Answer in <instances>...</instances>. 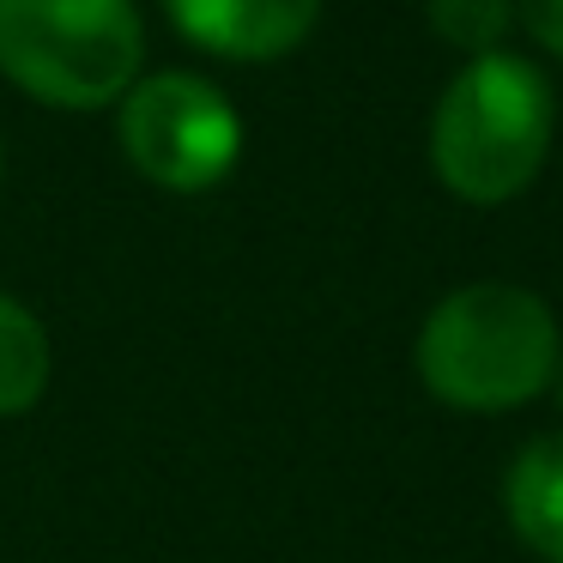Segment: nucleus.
<instances>
[{"label":"nucleus","mask_w":563,"mask_h":563,"mask_svg":"<svg viewBox=\"0 0 563 563\" xmlns=\"http://www.w3.org/2000/svg\"><path fill=\"white\" fill-rule=\"evenodd\" d=\"M49 333L19 297L0 291V418H19L49 388Z\"/></svg>","instance_id":"0eeeda50"},{"label":"nucleus","mask_w":563,"mask_h":563,"mask_svg":"<svg viewBox=\"0 0 563 563\" xmlns=\"http://www.w3.org/2000/svg\"><path fill=\"white\" fill-rule=\"evenodd\" d=\"M509 19H515V0H430L437 37L454 43V49H473V55L497 49V37L509 31Z\"/></svg>","instance_id":"6e6552de"},{"label":"nucleus","mask_w":563,"mask_h":563,"mask_svg":"<svg viewBox=\"0 0 563 563\" xmlns=\"http://www.w3.org/2000/svg\"><path fill=\"white\" fill-rule=\"evenodd\" d=\"M0 164H7V158H0Z\"/></svg>","instance_id":"9b49d317"},{"label":"nucleus","mask_w":563,"mask_h":563,"mask_svg":"<svg viewBox=\"0 0 563 563\" xmlns=\"http://www.w3.org/2000/svg\"><path fill=\"white\" fill-rule=\"evenodd\" d=\"M503 509L521 545L545 563H563V437H533L503 478Z\"/></svg>","instance_id":"423d86ee"},{"label":"nucleus","mask_w":563,"mask_h":563,"mask_svg":"<svg viewBox=\"0 0 563 563\" xmlns=\"http://www.w3.org/2000/svg\"><path fill=\"white\" fill-rule=\"evenodd\" d=\"M122 152L146 183L170 195H200L224 183L243 158V122L231 98L195 74L134 79L122 98Z\"/></svg>","instance_id":"20e7f679"},{"label":"nucleus","mask_w":563,"mask_h":563,"mask_svg":"<svg viewBox=\"0 0 563 563\" xmlns=\"http://www.w3.org/2000/svg\"><path fill=\"white\" fill-rule=\"evenodd\" d=\"M134 0H0V74L55 110H103L140 79Z\"/></svg>","instance_id":"7ed1b4c3"},{"label":"nucleus","mask_w":563,"mask_h":563,"mask_svg":"<svg viewBox=\"0 0 563 563\" xmlns=\"http://www.w3.org/2000/svg\"><path fill=\"white\" fill-rule=\"evenodd\" d=\"M551 388H558V412H563V357H558V376H551Z\"/></svg>","instance_id":"9d476101"},{"label":"nucleus","mask_w":563,"mask_h":563,"mask_svg":"<svg viewBox=\"0 0 563 563\" xmlns=\"http://www.w3.org/2000/svg\"><path fill=\"white\" fill-rule=\"evenodd\" d=\"M170 25L224 62H273L316 31L321 0H164Z\"/></svg>","instance_id":"39448f33"},{"label":"nucleus","mask_w":563,"mask_h":563,"mask_svg":"<svg viewBox=\"0 0 563 563\" xmlns=\"http://www.w3.org/2000/svg\"><path fill=\"white\" fill-rule=\"evenodd\" d=\"M551 152V86L521 55H473L430 115V164L473 207H503L533 188Z\"/></svg>","instance_id":"f03ea898"},{"label":"nucleus","mask_w":563,"mask_h":563,"mask_svg":"<svg viewBox=\"0 0 563 563\" xmlns=\"http://www.w3.org/2000/svg\"><path fill=\"white\" fill-rule=\"evenodd\" d=\"M521 7V25L533 31L539 49L563 55V0H515Z\"/></svg>","instance_id":"1a4fd4ad"},{"label":"nucleus","mask_w":563,"mask_h":563,"mask_svg":"<svg viewBox=\"0 0 563 563\" xmlns=\"http://www.w3.org/2000/svg\"><path fill=\"white\" fill-rule=\"evenodd\" d=\"M558 321L521 285H461L418 328V376L454 412H515L558 376Z\"/></svg>","instance_id":"f257e3e1"}]
</instances>
